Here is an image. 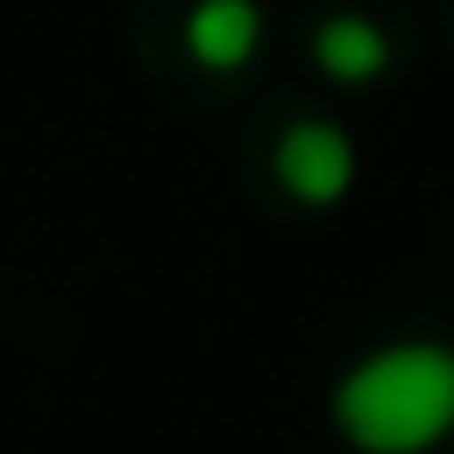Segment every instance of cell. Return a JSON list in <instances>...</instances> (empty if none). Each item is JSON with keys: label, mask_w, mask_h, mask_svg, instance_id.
Instances as JSON below:
<instances>
[{"label": "cell", "mask_w": 454, "mask_h": 454, "mask_svg": "<svg viewBox=\"0 0 454 454\" xmlns=\"http://www.w3.org/2000/svg\"><path fill=\"white\" fill-rule=\"evenodd\" d=\"M311 57L336 88H373L392 69V38L367 13H330L311 32Z\"/></svg>", "instance_id": "cell-4"}, {"label": "cell", "mask_w": 454, "mask_h": 454, "mask_svg": "<svg viewBox=\"0 0 454 454\" xmlns=\"http://www.w3.org/2000/svg\"><path fill=\"white\" fill-rule=\"evenodd\" d=\"M274 181L299 206H336L355 187V144L330 119H299L274 144Z\"/></svg>", "instance_id": "cell-2"}, {"label": "cell", "mask_w": 454, "mask_h": 454, "mask_svg": "<svg viewBox=\"0 0 454 454\" xmlns=\"http://www.w3.org/2000/svg\"><path fill=\"white\" fill-rule=\"evenodd\" d=\"M330 417L361 454H423L454 435V348L448 342H386L361 355L336 392Z\"/></svg>", "instance_id": "cell-1"}, {"label": "cell", "mask_w": 454, "mask_h": 454, "mask_svg": "<svg viewBox=\"0 0 454 454\" xmlns=\"http://www.w3.org/2000/svg\"><path fill=\"white\" fill-rule=\"evenodd\" d=\"M262 38H268V20L255 0H193V13L181 26V44L206 75H243Z\"/></svg>", "instance_id": "cell-3"}]
</instances>
